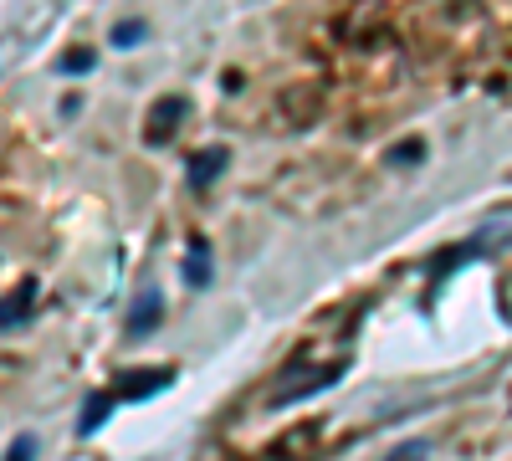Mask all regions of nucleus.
<instances>
[{"instance_id": "7ed1b4c3", "label": "nucleus", "mask_w": 512, "mask_h": 461, "mask_svg": "<svg viewBox=\"0 0 512 461\" xmlns=\"http://www.w3.org/2000/svg\"><path fill=\"white\" fill-rule=\"evenodd\" d=\"M185 113H190V98H164V103H154V113H149V123H144V139H149V144H169V139H175V129L185 123Z\"/></svg>"}, {"instance_id": "20e7f679", "label": "nucleus", "mask_w": 512, "mask_h": 461, "mask_svg": "<svg viewBox=\"0 0 512 461\" xmlns=\"http://www.w3.org/2000/svg\"><path fill=\"white\" fill-rule=\"evenodd\" d=\"M492 241H502V226H497V221H492V226H482V231H477L472 241H466V246H451V251H446V257L436 262V272H456L461 262H477V257H482V251L492 246Z\"/></svg>"}, {"instance_id": "f257e3e1", "label": "nucleus", "mask_w": 512, "mask_h": 461, "mask_svg": "<svg viewBox=\"0 0 512 461\" xmlns=\"http://www.w3.org/2000/svg\"><path fill=\"white\" fill-rule=\"evenodd\" d=\"M344 359H333V364H323V369H303V374H292V380H282V390L272 395V405H292V400H303V395H318V390H328L333 380H344Z\"/></svg>"}, {"instance_id": "f03ea898", "label": "nucleus", "mask_w": 512, "mask_h": 461, "mask_svg": "<svg viewBox=\"0 0 512 461\" xmlns=\"http://www.w3.org/2000/svg\"><path fill=\"white\" fill-rule=\"evenodd\" d=\"M169 380H175V369L169 364H154V369H123L113 380V395L118 400H144V395H159Z\"/></svg>"}, {"instance_id": "ddd939ff", "label": "nucleus", "mask_w": 512, "mask_h": 461, "mask_svg": "<svg viewBox=\"0 0 512 461\" xmlns=\"http://www.w3.org/2000/svg\"><path fill=\"white\" fill-rule=\"evenodd\" d=\"M6 461H36V436H16L11 451H6Z\"/></svg>"}, {"instance_id": "4468645a", "label": "nucleus", "mask_w": 512, "mask_h": 461, "mask_svg": "<svg viewBox=\"0 0 512 461\" xmlns=\"http://www.w3.org/2000/svg\"><path fill=\"white\" fill-rule=\"evenodd\" d=\"M390 159H400V164H410V159H420V144H405V149H395Z\"/></svg>"}, {"instance_id": "0eeeda50", "label": "nucleus", "mask_w": 512, "mask_h": 461, "mask_svg": "<svg viewBox=\"0 0 512 461\" xmlns=\"http://www.w3.org/2000/svg\"><path fill=\"white\" fill-rule=\"evenodd\" d=\"M180 277H185V287H210V241H190V251H185V262H180Z\"/></svg>"}, {"instance_id": "423d86ee", "label": "nucleus", "mask_w": 512, "mask_h": 461, "mask_svg": "<svg viewBox=\"0 0 512 461\" xmlns=\"http://www.w3.org/2000/svg\"><path fill=\"white\" fill-rule=\"evenodd\" d=\"M113 390H93L88 400H82V415H77V431L82 436H98L103 431V421H108V415H113Z\"/></svg>"}, {"instance_id": "9d476101", "label": "nucleus", "mask_w": 512, "mask_h": 461, "mask_svg": "<svg viewBox=\"0 0 512 461\" xmlns=\"http://www.w3.org/2000/svg\"><path fill=\"white\" fill-rule=\"evenodd\" d=\"M93 67H98V57H93L88 47H77V52L62 57V72H67V77H82V72H93Z\"/></svg>"}, {"instance_id": "6e6552de", "label": "nucleus", "mask_w": 512, "mask_h": 461, "mask_svg": "<svg viewBox=\"0 0 512 461\" xmlns=\"http://www.w3.org/2000/svg\"><path fill=\"white\" fill-rule=\"evenodd\" d=\"M159 303H164V298H159L154 287H144V292H139L134 313H128V333H134V339H139V333H154V328H159V318H164V308H159Z\"/></svg>"}, {"instance_id": "1a4fd4ad", "label": "nucleus", "mask_w": 512, "mask_h": 461, "mask_svg": "<svg viewBox=\"0 0 512 461\" xmlns=\"http://www.w3.org/2000/svg\"><path fill=\"white\" fill-rule=\"evenodd\" d=\"M221 170H226V149H200V154H190V185H195V190H210Z\"/></svg>"}, {"instance_id": "39448f33", "label": "nucleus", "mask_w": 512, "mask_h": 461, "mask_svg": "<svg viewBox=\"0 0 512 461\" xmlns=\"http://www.w3.org/2000/svg\"><path fill=\"white\" fill-rule=\"evenodd\" d=\"M31 298H36V282H21L16 292L0 298V333H11V328H21L31 318Z\"/></svg>"}, {"instance_id": "f8f14e48", "label": "nucleus", "mask_w": 512, "mask_h": 461, "mask_svg": "<svg viewBox=\"0 0 512 461\" xmlns=\"http://www.w3.org/2000/svg\"><path fill=\"white\" fill-rule=\"evenodd\" d=\"M384 461H431V441H405V446H395Z\"/></svg>"}, {"instance_id": "9b49d317", "label": "nucleus", "mask_w": 512, "mask_h": 461, "mask_svg": "<svg viewBox=\"0 0 512 461\" xmlns=\"http://www.w3.org/2000/svg\"><path fill=\"white\" fill-rule=\"evenodd\" d=\"M144 41V21H118L113 26V47H139Z\"/></svg>"}]
</instances>
